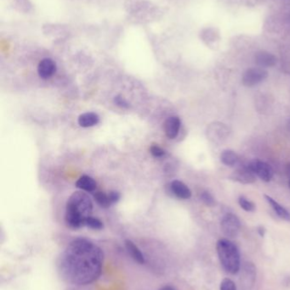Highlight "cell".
I'll use <instances>...</instances> for the list:
<instances>
[{"mask_svg":"<svg viewBox=\"0 0 290 290\" xmlns=\"http://www.w3.org/2000/svg\"><path fill=\"white\" fill-rule=\"evenodd\" d=\"M288 129H289V131L290 132V120L289 121V123H288Z\"/></svg>","mask_w":290,"mask_h":290,"instance_id":"30","label":"cell"},{"mask_svg":"<svg viewBox=\"0 0 290 290\" xmlns=\"http://www.w3.org/2000/svg\"><path fill=\"white\" fill-rule=\"evenodd\" d=\"M238 204L242 209H245L247 212H253L255 210V204L251 200H248L246 197L240 196L238 198Z\"/></svg>","mask_w":290,"mask_h":290,"instance_id":"20","label":"cell"},{"mask_svg":"<svg viewBox=\"0 0 290 290\" xmlns=\"http://www.w3.org/2000/svg\"><path fill=\"white\" fill-rule=\"evenodd\" d=\"M85 226H87L89 228L92 229H95V230H101L103 228V223H101L100 220L95 217L89 216L85 222Z\"/></svg>","mask_w":290,"mask_h":290,"instance_id":"22","label":"cell"},{"mask_svg":"<svg viewBox=\"0 0 290 290\" xmlns=\"http://www.w3.org/2000/svg\"><path fill=\"white\" fill-rule=\"evenodd\" d=\"M221 161L227 166H235L239 163V156L234 151L226 149L222 152Z\"/></svg>","mask_w":290,"mask_h":290,"instance_id":"17","label":"cell"},{"mask_svg":"<svg viewBox=\"0 0 290 290\" xmlns=\"http://www.w3.org/2000/svg\"><path fill=\"white\" fill-rule=\"evenodd\" d=\"M258 232L260 233V235L261 237H263L265 235V232H266V229L264 228V227H259L258 228Z\"/></svg>","mask_w":290,"mask_h":290,"instance_id":"27","label":"cell"},{"mask_svg":"<svg viewBox=\"0 0 290 290\" xmlns=\"http://www.w3.org/2000/svg\"><path fill=\"white\" fill-rule=\"evenodd\" d=\"M93 209L90 198L85 193L75 192L69 198L66 210V223L72 229L80 228L85 226L86 219L89 217Z\"/></svg>","mask_w":290,"mask_h":290,"instance_id":"2","label":"cell"},{"mask_svg":"<svg viewBox=\"0 0 290 290\" xmlns=\"http://www.w3.org/2000/svg\"><path fill=\"white\" fill-rule=\"evenodd\" d=\"M256 279V268L251 262L245 263L241 274V286L245 290L253 287Z\"/></svg>","mask_w":290,"mask_h":290,"instance_id":"8","label":"cell"},{"mask_svg":"<svg viewBox=\"0 0 290 290\" xmlns=\"http://www.w3.org/2000/svg\"><path fill=\"white\" fill-rule=\"evenodd\" d=\"M125 245H126V248H127L129 254L131 255V257L133 258L134 261L138 262V263H140V264H144L146 262L143 254L141 253L139 248L137 247L136 245H134L133 242L131 241V240H126Z\"/></svg>","mask_w":290,"mask_h":290,"instance_id":"16","label":"cell"},{"mask_svg":"<svg viewBox=\"0 0 290 290\" xmlns=\"http://www.w3.org/2000/svg\"><path fill=\"white\" fill-rule=\"evenodd\" d=\"M103 261V252L97 245L87 239H77L62 253L59 270L69 284L87 285L101 276Z\"/></svg>","mask_w":290,"mask_h":290,"instance_id":"1","label":"cell"},{"mask_svg":"<svg viewBox=\"0 0 290 290\" xmlns=\"http://www.w3.org/2000/svg\"><path fill=\"white\" fill-rule=\"evenodd\" d=\"M94 197H95V201L97 202L98 205H100L103 208H108L112 205L111 200H110V197L105 193L97 192L95 193Z\"/></svg>","mask_w":290,"mask_h":290,"instance_id":"19","label":"cell"},{"mask_svg":"<svg viewBox=\"0 0 290 290\" xmlns=\"http://www.w3.org/2000/svg\"></svg>","mask_w":290,"mask_h":290,"instance_id":"32","label":"cell"},{"mask_svg":"<svg viewBox=\"0 0 290 290\" xmlns=\"http://www.w3.org/2000/svg\"><path fill=\"white\" fill-rule=\"evenodd\" d=\"M114 103L118 105V106L122 107V108H129L130 104L128 103L126 100H124L123 97L118 95V96L114 97Z\"/></svg>","mask_w":290,"mask_h":290,"instance_id":"25","label":"cell"},{"mask_svg":"<svg viewBox=\"0 0 290 290\" xmlns=\"http://www.w3.org/2000/svg\"><path fill=\"white\" fill-rule=\"evenodd\" d=\"M268 77V71L264 68L252 67L245 71L242 77V83L245 87H252L264 82Z\"/></svg>","mask_w":290,"mask_h":290,"instance_id":"4","label":"cell"},{"mask_svg":"<svg viewBox=\"0 0 290 290\" xmlns=\"http://www.w3.org/2000/svg\"><path fill=\"white\" fill-rule=\"evenodd\" d=\"M286 172H287L288 176L290 179V164L288 165L287 168H286Z\"/></svg>","mask_w":290,"mask_h":290,"instance_id":"29","label":"cell"},{"mask_svg":"<svg viewBox=\"0 0 290 290\" xmlns=\"http://www.w3.org/2000/svg\"><path fill=\"white\" fill-rule=\"evenodd\" d=\"M200 199L207 207H213L216 205V200H215V197L213 196L212 194L208 191H203L201 193Z\"/></svg>","mask_w":290,"mask_h":290,"instance_id":"21","label":"cell"},{"mask_svg":"<svg viewBox=\"0 0 290 290\" xmlns=\"http://www.w3.org/2000/svg\"><path fill=\"white\" fill-rule=\"evenodd\" d=\"M254 62L259 67H273L277 63L275 55L268 51L257 52L254 55Z\"/></svg>","mask_w":290,"mask_h":290,"instance_id":"9","label":"cell"},{"mask_svg":"<svg viewBox=\"0 0 290 290\" xmlns=\"http://www.w3.org/2000/svg\"><path fill=\"white\" fill-rule=\"evenodd\" d=\"M220 290H237V286L230 278H225L221 283Z\"/></svg>","mask_w":290,"mask_h":290,"instance_id":"23","label":"cell"},{"mask_svg":"<svg viewBox=\"0 0 290 290\" xmlns=\"http://www.w3.org/2000/svg\"><path fill=\"white\" fill-rule=\"evenodd\" d=\"M56 71V64L51 59H44L39 62L38 72L39 77L43 79H48L55 74Z\"/></svg>","mask_w":290,"mask_h":290,"instance_id":"10","label":"cell"},{"mask_svg":"<svg viewBox=\"0 0 290 290\" xmlns=\"http://www.w3.org/2000/svg\"><path fill=\"white\" fill-rule=\"evenodd\" d=\"M219 260L223 268L230 274H237L241 268L240 254L237 246L227 239H220L216 244Z\"/></svg>","mask_w":290,"mask_h":290,"instance_id":"3","label":"cell"},{"mask_svg":"<svg viewBox=\"0 0 290 290\" xmlns=\"http://www.w3.org/2000/svg\"><path fill=\"white\" fill-rule=\"evenodd\" d=\"M108 195L110 197V200L112 204L116 203L120 199V194L116 191H111Z\"/></svg>","mask_w":290,"mask_h":290,"instance_id":"26","label":"cell"},{"mask_svg":"<svg viewBox=\"0 0 290 290\" xmlns=\"http://www.w3.org/2000/svg\"><path fill=\"white\" fill-rule=\"evenodd\" d=\"M209 133L211 140L214 142H218L227 137L228 128L222 123H214L209 128Z\"/></svg>","mask_w":290,"mask_h":290,"instance_id":"13","label":"cell"},{"mask_svg":"<svg viewBox=\"0 0 290 290\" xmlns=\"http://www.w3.org/2000/svg\"><path fill=\"white\" fill-rule=\"evenodd\" d=\"M289 185H290V183H289Z\"/></svg>","mask_w":290,"mask_h":290,"instance_id":"31","label":"cell"},{"mask_svg":"<svg viewBox=\"0 0 290 290\" xmlns=\"http://www.w3.org/2000/svg\"><path fill=\"white\" fill-rule=\"evenodd\" d=\"M150 151L151 154L154 155V157H162L165 155V151L163 150V148H160L159 146L156 145L151 146Z\"/></svg>","mask_w":290,"mask_h":290,"instance_id":"24","label":"cell"},{"mask_svg":"<svg viewBox=\"0 0 290 290\" xmlns=\"http://www.w3.org/2000/svg\"><path fill=\"white\" fill-rule=\"evenodd\" d=\"M172 193L181 200H188L192 196V192L186 184L180 181L175 180L170 184Z\"/></svg>","mask_w":290,"mask_h":290,"instance_id":"12","label":"cell"},{"mask_svg":"<svg viewBox=\"0 0 290 290\" xmlns=\"http://www.w3.org/2000/svg\"><path fill=\"white\" fill-rule=\"evenodd\" d=\"M265 199L268 201V204L271 206V208L273 209L274 211L277 214V216L280 217L281 219L290 222V212L285 207H283L282 205H280L269 195H265Z\"/></svg>","mask_w":290,"mask_h":290,"instance_id":"14","label":"cell"},{"mask_svg":"<svg viewBox=\"0 0 290 290\" xmlns=\"http://www.w3.org/2000/svg\"><path fill=\"white\" fill-rule=\"evenodd\" d=\"M99 116L97 114L93 112H87L82 114L78 117V124L82 127H90L95 126L99 123Z\"/></svg>","mask_w":290,"mask_h":290,"instance_id":"15","label":"cell"},{"mask_svg":"<svg viewBox=\"0 0 290 290\" xmlns=\"http://www.w3.org/2000/svg\"><path fill=\"white\" fill-rule=\"evenodd\" d=\"M248 166L251 168L252 171H254L256 177H259L264 182H270L273 177V169L271 168L270 165L266 163L264 161L260 160H254L249 162Z\"/></svg>","mask_w":290,"mask_h":290,"instance_id":"6","label":"cell"},{"mask_svg":"<svg viewBox=\"0 0 290 290\" xmlns=\"http://www.w3.org/2000/svg\"><path fill=\"white\" fill-rule=\"evenodd\" d=\"M230 178L239 184H251L256 181V175L247 165L237 168L230 176Z\"/></svg>","mask_w":290,"mask_h":290,"instance_id":"7","label":"cell"},{"mask_svg":"<svg viewBox=\"0 0 290 290\" xmlns=\"http://www.w3.org/2000/svg\"><path fill=\"white\" fill-rule=\"evenodd\" d=\"M76 186L82 190L93 192L96 188L95 181L89 176H83L76 183Z\"/></svg>","mask_w":290,"mask_h":290,"instance_id":"18","label":"cell"},{"mask_svg":"<svg viewBox=\"0 0 290 290\" xmlns=\"http://www.w3.org/2000/svg\"><path fill=\"white\" fill-rule=\"evenodd\" d=\"M159 290H176L174 289L173 287H171V286H164V287L162 288V289H160Z\"/></svg>","mask_w":290,"mask_h":290,"instance_id":"28","label":"cell"},{"mask_svg":"<svg viewBox=\"0 0 290 290\" xmlns=\"http://www.w3.org/2000/svg\"><path fill=\"white\" fill-rule=\"evenodd\" d=\"M164 132L170 139H176L180 128V120L178 116L169 117L164 123Z\"/></svg>","mask_w":290,"mask_h":290,"instance_id":"11","label":"cell"},{"mask_svg":"<svg viewBox=\"0 0 290 290\" xmlns=\"http://www.w3.org/2000/svg\"><path fill=\"white\" fill-rule=\"evenodd\" d=\"M221 228L224 235L232 239L236 238L240 232L241 223L238 216L232 213H227L222 217Z\"/></svg>","mask_w":290,"mask_h":290,"instance_id":"5","label":"cell"}]
</instances>
